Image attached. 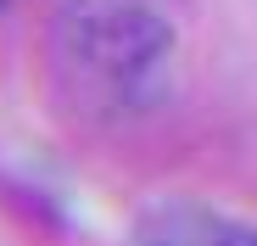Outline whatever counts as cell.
Returning <instances> with one entry per match:
<instances>
[{
	"label": "cell",
	"instance_id": "cell-2",
	"mask_svg": "<svg viewBox=\"0 0 257 246\" xmlns=\"http://www.w3.org/2000/svg\"><path fill=\"white\" fill-rule=\"evenodd\" d=\"M128 246H257V224L218 213L207 201L174 196V201H157L135 218Z\"/></svg>",
	"mask_w": 257,
	"mask_h": 246
},
{
	"label": "cell",
	"instance_id": "cell-1",
	"mask_svg": "<svg viewBox=\"0 0 257 246\" xmlns=\"http://www.w3.org/2000/svg\"><path fill=\"white\" fill-rule=\"evenodd\" d=\"M51 51L78 112L95 123H128L168 95L179 28L162 0H62Z\"/></svg>",
	"mask_w": 257,
	"mask_h": 246
},
{
	"label": "cell",
	"instance_id": "cell-3",
	"mask_svg": "<svg viewBox=\"0 0 257 246\" xmlns=\"http://www.w3.org/2000/svg\"><path fill=\"white\" fill-rule=\"evenodd\" d=\"M6 6H17V0H0V12H6Z\"/></svg>",
	"mask_w": 257,
	"mask_h": 246
}]
</instances>
